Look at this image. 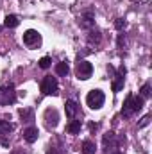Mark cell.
Instances as JSON below:
<instances>
[{
  "label": "cell",
  "instance_id": "6da1fadb",
  "mask_svg": "<svg viewBox=\"0 0 152 154\" xmlns=\"http://www.w3.org/2000/svg\"><path fill=\"white\" fill-rule=\"evenodd\" d=\"M104 102H106V95H104L102 90H91V91H88V95H86V104H88L91 109H100V108L104 106Z\"/></svg>",
  "mask_w": 152,
  "mask_h": 154
},
{
  "label": "cell",
  "instance_id": "7a4b0ae2",
  "mask_svg": "<svg viewBox=\"0 0 152 154\" xmlns=\"http://www.w3.org/2000/svg\"><path fill=\"white\" fill-rule=\"evenodd\" d=\"M16 102V91H14V84H5L0 86V106H9Z\"/></svg>",
  "mask_w": 152,
  "mask_h": 154
},
{
  "label": "cell",
  "instance_id": "3957f363",
  "mask_svg": "<svg viewBox=\"0 0 152 154\" xmlns=\"http://www.w3.org/2000/svg\"><path fill=\"white\" fill-rule=\"evenodd\" d=\"M93 74V65L90 63V61H86V59H82V61H79L75 66V75L77 79H81V81H86V79H90Z\"/></svg>",
  "mask_w": 152,
  "mask_h": 154
},
{
  "label": "cell",
  "instance_id": "277c9868",
  "mask_svg": "<svg viewBox=\"0 0 152 154\" xmlns=\"http://www.w3.org/2000/svg\"><path fill=\"white\" fill-rule=\"evenodd\" d=\"M57 79L52 75H47L43 81H41V93L43 95H57Z\"/></svg>",
  "mask_w": 152,
  "mask_h": 154
},
{
  "label": "cell",
  "instance_id": "5b68a950",
  "mask_svg": "<svg viewBox=\"0 0 152 154\" xmlns=\"http://www.w3.org/2000/svg\"><path fill=\"white\" fill-rule=\"evenodd\" d=\"M23 43L29 47V48H36L41 45V34L34 29H29L23 32Z\"/></svg>",
  "mask_w": 152,
  "mask_h": 154
},
{
  "label": "cell",
  "instance_id": "8992f818",
  "mask_svg": "<svg viewBox=\"0 0 152 154\" xmlns=\"http://www.w3.org/2000/svg\"><path fill=\"white\" fill-rule=\"evenodd\" d=\"M43 118H45V124H47L48 129H54V127H57V124H59V113H57L56 108H47Z\"/></svg>",
  "mask_w": 152,
  "mask_h": 154
},
{
  "label": "cell",
  "instance_id": "52a82bcc",
  "mask_svg": "<svg viewBox=\"0 0 152 154\" xmlns=\"http://www.w3.org/2000/svg\"><path fill=\"white\" fill-rule=\"evenodd\" d=\"M79 25L82 27V29H93V25H95V14H93V11L91 9H88V11H84L82 14H81V18H79Z\"/></svg>",
  "mask_w": 152,
  "mask_h": 154
},
{
  "label": "cell",
  "instance_id": "ba28073f",
  "mask_svg": "<svg viewBox=\"0 0 152 154\" xmlns=\"http://www.w3.org/2000/svg\"><path fill=\"white\" fill-rule=\"evenodd\" d=\"M132 93H129L127 95V99H125V102H123V108H122V116L123 118H129V116H132L136 111H134V100H132Z\"/></svg>",
  "mask_w": 152,
  "mask_h": 154
},
{
  "label": "cell",
  "instance_id": "9c48e42d",
  "mask_svg": "<svg viewBox=\"0 0 152 154\" xmlns=\"http://www.w3.org/2000/svg\"><path fill=\"white\" fill-rule=\"evenodd\" d=\"M39 136V131L38 127H34V125H31V127H27V129H23V140L27 142V143H34L36 140H38Z\"/></svg>",
  "mask_w": 152,
  "mask_h": 154
},
{
  "label": "cell",
  "instance_id": "30bf717a",
  "mask_svg": "<svg viewBox=\"0 0 152 154\" xmlns=\"http://www.w3.org/2000/svg\"><path fill=\"white\" fill-rule=\"evenodd\" d=\"M102 143H104V149H106V151L116 147V134H114L113 131H108V133L102 136Z\"/></svg>",
  "mask_w": 152,
  "mask_h": 154
},
{
  "label": "cell",
  "instance_id": "8fae6325",
  "mask_svg": "<svg viewBox=\"0 0 152 154\" xmlns=\"http://www.w3.org/2000/svg\"><path fill=\"white\" fill-rule=\"evenodd\" d=\"M65 111H66V116L70 118V120H74L77 115V111H79V106H77L75 100H66L65 102Z\"/></svg>",
  "mask_w": 152,
  "mask_h": 154
},
{
  "label": "cell",
  "instance_id": "7c38bea8",
  "mask_svg": "<svg viewBox=\"0 0 152 154\" xmlns=\"http://www.w3.org/2000/svg\"><path fill=\"white\" fill-rule=\"evenodd\" d=\"M100 39H102V36H100V31L99 29H90V32H88V45L90 47H97L99 43H100Z\"/></svg>",
  "mask_w": 152,
  "mask_h": 154
},
{
  "label": "cell",
  "instance_id": "4fadbf2b",
  "mask_svg": "<svg viewBox=\"0 0 152 154\" xmlns=\"http://www.w3.org/2000/svg\"><path fill=\"white\" fill-rule=\"evenodd\" d=\"M123 84H125V75L116 74L113 84H111V88H113V91H122V90H123Z\"/></svg>",
  "mask_w": 152,
  "mask_h": 154
},
{
  "label": "cell",
  "instance_id": "5bb4252c",
  "mask_svg": "<svg viewBox=\"0 0 152 154\" xmlns=\"http://www.w3.org/2000/svg\"><path fill=\"white\" fill-rule=\"evenodd\" d=\"M18 23H20V20L14 14H7L4 20V27H7V29H14V27H18Z\"/></svg>",
  "mask_w": 152,
  "mask_h": 154
},
{
  "label": "cell",
  "instance_id": "9a60e30c",
  "mask_svg": "<svg viewBox=\"0 0 152 154\" xmlns=\"http://www.w3.org/2000/svg\"><path fill=\"white\" fill-rule=\"evenodd\" d=\"M68 72H70V66H68V63L66 61H61V63H57L56 65V74L61 77H66L68 75Z\"/></svg>",
  "mask_w": 152,
  "mask_h": 154
},
{
  "label": "cell",
  "instance_id": "2e32d148",
  "mask_svg": "<svg viewBox=\"0 0 152 154\" xmlns=\"http://www.w3.org/2000/svg\"><path fill=\"white\" fill-rule=\"evenodd\" d=\"M66 133H70V134H79V133H81V120H70V124L66 125Z\"/></svg>",
  "mask_w": 152,
  "mask_h": 154
},
{
  "label": "cell",
  "instance_id": "e0dca14e",
  "mask_svg": "<svg viewBox=\"0 0 152 154\" xmlns=\"http://www.w3.org/2000/svg\"><path fill=\"white\" fill-rule=\"evenodd\" d=\"M13 129H14V125L9 120H0V134H9V133H13Z\"/></svg>",
  "mask_w": 152,
  "mask_h": 154
},
{
  "label": "cell",
  "instance_id": "ac0fdd59",
  "mask_svg": "<svg viewBox=\"0 0 152 154\" xmlns=\"http://www.w3.org/2000/svg\"><path fill=\"white\" fill-rule=\"evenodd\" d=\"M95 151H97V147H95L93 142L86 140V142L82 143V154H95Z\"/></svg>",
  "mask_w": 152,
  "mask_h": 154
},
{
  "label": "cell",
  "instance_id": "d6986e66",
  "mask_svg": "<svg viewBox=\"0 0 152 154\" xmlns=\"http://www.w3.org/2000/svg\"><path fill=\"white\" fill-rule=\"evenodd\" d=\"M18 113H20V116H22L23 122H32V120H34V115H32L31 109H25V108H23V109H20Z\"/></svg>",
  "mask_w": 152,
  "mask_h": 154
},
{
  "label": "cell",
  "instance_id": "ffe728a7",
  "mask_svg": "<svg viewBox=\"0 0 152 154\" xmlns=\"http://www.w3.org/2000/svg\"><path fill=\"white\" fill-rule=\"evenodd\" d=\"M132 100H134V111H141L143 109V104H145V99L143 97H132Z\"/></svg>",
  "mask_w": 152,
  "mask_h": 154
},
{
  "label": "cell",
  "instance_id": "44dd1931",
  "mask_svg": "<svg viewBox=\"0 0 152 154\" xmlns=\"http://www.w3.org/2000/svg\"><path fill=\"white\" fill-rule=\"evenodd\" d=\"M140 93H141V95H140V97H143V99H147V97H150V82H145V84H143V86H141V90H140Z\"/></svg>",
  "mask_w": 152,
  "mask_h": 154
},
{
  "label": "cell",
  "instance_id": "7402d4cb",
  "mask_svg": "<svg viewBox=\"0 0 152 154\" xmlns=\"http://www.w3.org/2000/svg\"><path fill=\"white\" fill-rule=\"evenodd\" d=\"M50 63H52V59H50L48 56H45V57H41V59H39V66H41L43 70H47V68L50 66Z\"/></svg>",
  "mask_w": 152,
  "mask_h": 154
},
{
  "label": "cell",
  "instance_id": "603a6c76",
  "mask_svg": "<svg viewBox=\"0 0 152 154\" xmlns=\"http://www.w3.org/2000/svg\"><path fill=\"white\" fill-rule=\"evenodd\" d=\"M114 27H116L118 31H122V29L125 27V20H123V18H116V22H114Z\"/></svg>",
  "mask_w": 152,
  "mask_h": 154
},
{
  "label": "cell",
  "instance_id": "cb8c5ba5",
  "mask_svg": "<svg viewBox=\"0 0 152 154\" xmlns=\"http://www.w3.org/2000/svg\"><path fill=\"white\" fill-rule=\"evenodd\" d=\"M149 122H150V115L143 116V120L140 122V125H138V127H145V125H149Z\"/></svg>",
  "mask_w": 152,
  "mask_h": 154
},
{
  "label": "cell",
  "instance_id": "d4e9b609",
  "mask_svg": "<svg viewBox=\"0 0 152 154\" xmlns=\"http://www.w3.org/2000/svg\"><path fill=\"white\" fill-rule=\"evenodd\" d=\"M123 45H125V36H123V34H120V36H118V48H122Z\"/></svg>",
  "mask_w": 152,
  "mask_h": 154
},
{
  "label": "cell",
  "instance_id": "484cf974",
  "mask_svg": "<svg viewBox=\"0 0 152 154\" xmlns=\"http://www.w3.org/2000/svg\"><path fill=\"white\" fill-rule=\"evenodd\" d=\"M11 154H27V152H25L23 149H14V151H13Z\"/></svg>",
  "mask_w": 152,
  "mask_h": 154
},
{
  "label": "cell",
  "instance_id": "4316f807",
  "mask_svg": "<svg viewBox=\"0 0 152 154\" xmlns=\"http://www.w3.org/2000/svg\"><path fill=\"white\" fill-rule=\"evenodd\" d=\"M0 143H2V145H5V147H7V145H9V142H7V140H5V138H2V140H0Z\"/></svg>",
  "mask_w": 152,
  "mask_h": 154
},
{
  "label": "cell",
  "instance_id": "83f0119b",
  "mask_svg": "<svg viewBox=\"0 0 152 154\" xmlns=\"http://www.w3.org/2000/svg\"><path fill=\"white\" fill-rule=\"evenodd\" d=\"M90 129L91 131H97V124H90Z\"/></svg>",
  "mask_w": 152,
  "mask_h": 154
},
{
  "label": "cell",
  "instance_id": "f1b7e54d",
  "mask_svg": "<svg viewBox=\"0 0 152 154\" xmlns=\"http://www.w3.org/2000/svg\"><path fill=\"white\" fill-rule=\"evenodd\" d=\"M47 154H57V152H56L54 149H48V151H47Z\"/></svg>",
  "mask_w": 152,
  "mask_h": 154
},
{
  "label": "cell",
  "instance_id": "f546056e",
  "mask_svg": "<svg viewBox=\"0 0 152 154\" xmlns=\"http://www.w3.org/2000/svg\"><path fill=\"white\" fill-rule=\"evenodd\" d=\"M111 154H122V152H118V151H116V152H111Z\"/></svg>",
  "mask_w": 152,
  "mask_h": 154
},
{
  "label": "cell",
  "instance_id": "4dcf8cb0",
  "mask_svg": "<svg viewBox=\"0 0 152 154\" xmlns=\"http://www.w3.org/2000/svg\"><path fill=\"white\" fill-rule=\"evenodd\" d=\"M0 31H2V27H0Z\"/></svg>",
  "mask_w": 152,
  "mask_h": 154
}]
</instances>
